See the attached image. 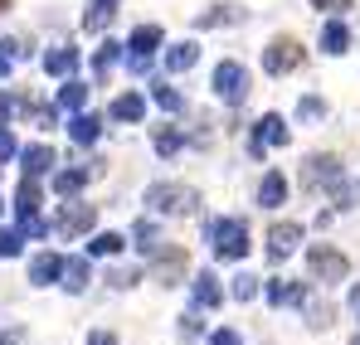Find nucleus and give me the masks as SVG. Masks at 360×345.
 Instances as JSON below:
<instances>
[{
    "mask_svg": "<svg viewBox=\"0 0 360 345\" xmlns=\"http://www.w3.org/2000/svg\"><path fill=\"white\" fill-rule=\"evenodd\" d=\"M297 243H302V224H273V233H268V258L273 263H283V258H292L297 253Z\"/></svg>",
    "mask_w": 360,
    "mask_h": 345,
    "instance_id": "6e6552de",
    "label": "nucleus"
},
{
    "mask_svg": "<svg viewBox=\"0 0 360 345\" xmlns=\"http://www.w3.org/2000/svg\"><path fill=\"white\" fill-rule=\"evenodd\" d=\"M0 10H5V0H0Z\"/></svg>",
    "mask_w": 360,
    "mask_h": 345,
    "instance_id": "603ef678",
    "label": "nucleus"
},
{
    "mask_svg": "<svg viewBox=\"0 0 360 345\" xmlns=\"http://www.w3.org/2000/svg\"><path fill=\"white\" fill-rule=\"evenodd\" d=\"M302 63V49H297V39H273L268 49H263V68L278 78V73H292Z\"/></svg>",
    "mask_w": 360,
    "mask_h": 345,
    "instance_id": "0eeeda50",
    "label": "nucleus"
},
{
    "mask_svg": "<svg viewBox=\"0 0 360 345\" xmlns=\"http://www.w3.org/2000/svg\"><path fill=\"white\" fill-rule=\"evenodd\" d=\"M59 278H63V287H68V292H83V287H88V258H63Z\"/></svg>",
    "mask_w": 360,
    "mask_h": 345,
    "instance_id": "4be33fe9",
    "label": "nucleus"
},
{
    "mask_svg": "<svg viewBox=\"0 0 360 345\" xmlns=\"http://www.w3.org/2000/svg\"><path fill=\"white\" fill-rule=\"evenodd\" d=\"M59 268H63L59 253H39V258L30 263V282H34V287H49V282H59Z\"/></svg>",
    "mask_w": 360,
    "mask_h": 345,
    "instance_id": "f3484780",
    "label": "nucleus"
},
{
    "mask_svg": "<svg viewBox=\"0 0 360 345\" xmlns=\"http://www.w3.org/2000/svg\"><path fill=\"white\" fill-rule=\"evenodd\" d=\"M127 49H131V54H156V49H161V30H156V25H141Z\"/></svg>",
    "mask_w": 360,
    "mask_h": 345,
    "instance_id": "cd10ccee",
    "label": "nucleus"
},
{
    "mask_svg": "<svg viewBox=\"0 0 360 345\" xmlns=\"http://www.w3.org/2000/svg\"><path fill=\"white\" fill-rule=\"evenodd\" d=\"M20 161H25V175H49L54 171V146H30V151H20Z\"/></svg>",
    "mask_w": 360,
    "mask_h": 345,
    "instance_id": "aec40b11",
    "label": "nucleus"
},
{
    "mask_svg": "<svg viewBox=\"0 0 360 345\" xmlns=\"http://www.w3.org/2000/svg\"><path fill=\"white\" fill-rule=\"evenodd\" d=\"M239 20H243L239 5H210L195 15V30H219V25H239Z\"/></svg>",
    "mask_w": 360,
    "mask_h": 345,
    "instance_id": "f8f14e48",
    "label": "nucleus"
},
{
    "mask_svg": "<svg viewBox=\"0 0 360 345\" xmlns=\"http://www.w3.org/2000/svg\"><path fill=\"white\" fill-rule=\"evenodd\" d=\"M15 58H25V44L20 39H0V78L15 68Z\"/></svg>",
    "mask_w": 360,
    "mask_h": 345,
    "instance_id": "473e14b6",
    "label": "nucleus"
},
{
    "mask_svg": "<svg viewBox=\"0 0 360 345\" xmlns=\"http://www.w3.org/2000/svg\"><path fill=\"white\" fill-rule=\"evenodd\" d=\"M108 282H112V287H131L136 273H131V268H117V273H108Z\"/></svg>",
    "mask_w": 360,
    "mask_h": 345,
    "instance_id": "37998d69",
    "label": "nucleus"
},
{
    "mask_svg": "<svg viewBox=\"0 0 360 345\" xmlns=\"http://www.w3.org/2000/svg\"><path fill=\"white\" fill-rule=\"evenodd\" d=\"M316 10H326V15H346L351 10V0H311Z\"/></svg>",
    "mask_w": 360,
    "mask_h": 345,
    "instance_id": "79ce46f5",
    "label": "nucleus"
},
{
    "mask_svg": "<svg viewBox=\"0 0 360 345\" xmlns=\"http://www.w3.org/2000/svg\"><path fill=\"white\" fill-rule=\"evenodd\" d=\"M151 146H156L161 156H176L180 146H185V136H180L176 126H156V136H151Z\"/></svg>",
    "mask_w": 360,
    "mask_h": 345,
    "instance_id": "c756f323",
    "label": "nucleus"
},
{
    "mask_svg": "<svg viewBox=\"0 0 360 345\" xmlns=\"http://www.w3.org/2000/svg\"><path fill=\"white\" fill-rule=\"evenodd\" d=\"M20 233H30V238H44V233H49V224H44L39 214H30V219H20Z\"/></svg>",
    "mask_w": 360,
    "mask_h": 345,
    "instance_id": "ea45409f",
    "label": "nucleus"
},
{
    "mask_svg": "<svg viewBox=\"0 0 360 345\" xmlns=\"http://www.w3.org/2000/svg\"><path fill=\"white\" fill-rule=\"evenodd\" d=\"M200 63V44L195 39H180L166 49V73H185V68H195Z\"/></svg>",
    "mask_w": 360,
    "mask_h": 345,
    "instance_id": "ddd939ff",
    "label": "nucleus"
},
{
    "mask_svg": "<svg viewBox=\"0 0 360 345\" xmlns=\"http://www.w3.org/2000/svg\"><path fill=\"white\" fill-rule=\"evenodd\" d=\"M321 49H326V54H346V49H351V30L341 25V15H331V20L321 25Z\"/></svg>",
    "mask_w": 360,
    "mask_h": 345,
    "instance_id": "2eb2a0df",
    "label": "nucleus"
},
{
    "mask_svg": "<svg viewBox=\"0 0 360 345\" xmlns=\"http://www.w3.org/2000/svg\"><path fill=\"white\" fill-rule=\"evenodd\" d=\"M25 248V233L20 229H0V258H15Z\"/></svg>",
    "mask_w": 360,
    "mask_h": 345,
    "instance_id": "c9c22d12",
    "label": "nucleus"
},
{
    "mask_svg": "<svg viewBox=\"0 0 360 345\" xmlns=\"http://www.w3.org/2000/svg\"><path fill=\"white\" fill-rule=\"evenodd\" d=\"M73 68H78V49L73 44H59V49L44 54V73H54V78H73Z\"/></svg>",
    "mask_w": 360,
    "mask_h": 345,
    "instance_id": "4468645a",
    "label": "nucleus"
},
{
    "mask_svg": "<svg viewBox=\"0 0 360 345\" xmlns=\"http://www.w3.org/2000/svg\"><path fill=\"white\" fill-rule=\"evenodd\" d=\"M112 20H117V0H93L88 15H83V30H88V34H103Z\"/></svg>",
    "mask_w": 360,
    "mask_h": 345,
    "instance_id": "dca6fc26",
    "label": "nucleus"
},
{
    "mask_svg": "<svg viewBox=\"0 0 360 345\" xmlns=\"http://www.w3.org/2000/svg\"><path fill=\"white\" fill-rule=\"evenodd\" d=\"M83 345H117V336H112V331H93Z\"/></svg>",
    "mask_w": 360,
    "mask_h": 345,
    "instance_id": "de8ad7c7",
    "label": "nucleus"
},
{
    "mask_svg": "<svg viewBox=\"0 0 360 345\" xmlns=\"http://www.w3.org/2000/svg\"><path fill=\"white\" fill-rule=\"evenodd\" d=\"M93 219H98V209H93V204H63L59 229L63 233H88V229H93Z\"/></svg>",
    "mask_w": 360,
    "mask_h": 345,
    "instance_id": "9b49d317",
    "label": "nucleus"
},
{
    "mask_svg": "<svg viewBox=\"0 0 360 345\" xmlns=\"http://www.w3.org/2000/svg\"><path fill=\"white\" fill-rule=\"evenodd\" d=\"M283 200H288V180H283V171H268L263 185H258V204L263 209H278Z\"/></svg>",
    "mask_w": 360,
    "mask_h": 345,
    "instance_id": "a211bd4d",
    "label": "nucleus"
},
{
    "mask_svg": "<svg viewBox=\"0 0 360 345\" xmlns=\"http://www.w3.org/2000/svg\"><path fill=\"white\" fill-rule=\"evenodd\" d=\"M15 112H25V103H20V98H10V93H0V126H5Z\"/></svg>",
    "mask_w": 360,
    "mask_h": 345,
    "instance_id": "58836bf2",
    "label": "nucleus"
},
{
    "mask_svg": "<svg viewBox=\"0 0 360 345\" xmlns=\"http://www.w3.org/2000/svg\"><path fill=\"white\" fill-rule=\"evenodd\" d=\"M83 103H88V83H78V78H63L59 108H68V112H83Z\"/></svg>",
    "mask_w": 360,
    "mask_h": 345,
    "instance_id": "393cba45",
    "label": "nucleus"
},
{
    "mask_svg": "<svg viewBox=\"0 0 360 345\" xmlns=\"http://www.w3.org/2000/svg\"><path fill=\"white\" fill-rule=\"evenodd\" d=\"M331 200H336V209H356L360 204V180H341V185L331 190Z\"/></svg>",
    "mask_w": 360,
    "mask_h": 345,
    "instance_id": "7c9ffc66",
    "label": "nucleus"
},
{
    "mask_svg": "<svg viewBox=\"0 0 360 345\" xmlns=\"http://www.w3.org/2000/svg\"><path fill=\"white\" fill-rule=\"evenodd\" d=\"M302 180H307L311 190H336V185L346 180V171H341V161H336V156H307Z\"/></svg>",
    "mask_w": 360,
    "mask_h": 345,
    "instance_id": "39448f33",
    "label": "nucleus"
},
{
    "mask_svg": "<svg viewBox=\"0 0 360 345\" xmlns=\"http://www.w3.org/2000/svg\"><path fill=\"white\" fill-rule=\"evenodd\" d=\"M131 243H136V253H161V229L151 224V219H136V229H131Z\"/></svg>",
    "mask_w": 360,
    "mask_h": 345,
    "instance_id": "412c9836",
    "label": "nucleus"
},
{
    "mask_svg": "<svg viewBox=\"0 0 360 345\" xmlns=\"http://www.w3.org/2000/svg\"><path fill=\"white\" fill-rule=\"evenodd\" d=\"M15 214H20V219L39 214V185H34V175H25V185H20V195H15Z\"/></svg>",
    "mask_w": 360,
    "mask_h": 345,
    "instance_id": "5701e85b",
    "label": "nucleus"
},
{
    "mask_svg": "<svg viewBox=\"0 0 360 345\" xmlns=\"http://www.w3.org/2000/svg\"><path fill=\"white\" fill-rule=\"evenodd\" d=\"M190 292H195V306H205V311L224 301V287H219V278H214V273H195Z\"/></svg>",
    "mask_w": 360,
    "mask_h": 345,
    "instance_id": "9d476101",
    "label": "nucleus"
},
{
    "mask_svg": "<svg viewBox=\"0 0 360 345\" xmlns=\"http://www.w3.org/2000/svg\"><path fill=\"white\" fill-rule=\"evenodd\" d=\"M351 311L360 316V287H351Z\"/></svg>",
    "mask_w": 360,
    "mask_h": 345,
    "instance_id": "09e8293b",
    "label": "nucleus"
},
{
    "mask_svg": "<svg viewBox=\"0 0 360 345\" xmlns=\"http://www.w3.org/2000/svg\"><path fill=\"white\" fill-rule=\"evenodd\" d=\"M297 117H302V122H316V117H326V103L307 93V98H302V103H297Z\"/></svg>",
    "mask_w": 360,
    "mask_h": 345,
    "instance_id": "e433bc0d",
    "label": "nucleus"
},
{
    "mask_svg": "<svg viewBox=\"0 0 360 345\" xmlns=\"http://www.w3.org/2000/svg\"><path fill=\"white\" fill-rule=\"evenodd\" d=\"M268 146H288V122H283L278 112L258 117V126H253V141H248V151H253V156H263Z\"/></svg>",
    "mask_w": 360,
    "mask_h": 345,
    "instance_id": "423d86ee",
    "label": "nucleus"
},
{
    "mask_svg": "<svg viewBox=\"0 0 360 345\" xmlns=\"http://www.w3.org/2000/svg\"><path fill=\"white\" fill-rule=\"evenodd\" d=\"M307 326L326 331V326H331V306H307Z\"/></svg>",
    "mask_w": 360,
    "mask_h": 345,
    "instance_id": "4c0bfd02",
    "label": "nucleus"
},
{
    "mask_svg": "<svg viewBox=\"0 0 360 345\" xmlns=\"http://www.w3.org/2000/svg\"><path fill=\"white\" fill-rule=\"evenodd\" d=\"M146 204H151L156 214H190V209L200 204V195H195L190 185H151V190H146Z\"/></svg>",
    "mask_w": 360,
    "mask_h": 345,
    "instance_id": "f03ea898",
    "label": "nucleus"
},
{
    "mask_svg": "<svg viewBox=\"0 0 360 345\" xmlns=\"http://www.w3.org/2000/svg\"><path fill=\"white\" fill-rule=\"evenodd\" d=\"M214 93L229 103V108H239L243 98H248V73H243V63L234 58H224L219 68H214Z\"/></svg>",
    "mask_w": 360,
    "mask_h": 345,
    "instance_id": "20e7f679",
    "label": "nucleus"
},
{
    "mask_svg": "<svg viewBox=\"0 0 360 345\" xmlns=\"http://www.w3.org/2000/svg\"><path fill=\"white\" fill-rule=\"evenodd\" d=\"M117 58H122V44H112V39H108V44H103V49L93 54V68H98V78H103V73H108V68H112Z\"/></svg>",
    "mask_w": 360,
    "mask_h": 345,
    "instance_id": "f704fd0d",
    "label": "nucleus"
},
{
    "mask_svg": "<svg viewBox=\"0 0 360 345\" xmlns=\"http://www.w3.org/2000/svg\"><path fill=\"white\" fill-rule=\"evenodd\" d=\"M83 185H88V166H73V171H59V175H54V190H59L63 200H73Z\"/></svg>",
    "mask_w": 360,
    "mask_h": 345,
    "instance_id": "b1692460",
    "label": "nucleus"
},
{
    "mask_svg": "<svg viewBox=\"0 0 360 345\" xmlns=\"http://www.w3.org/2000/svg\"><path fill=\"white\" fill-rule=\"evenodd\" d=\"M210 243H214L219 258L239 263L243 253H248V224H243V219H214V224H210Z\"/></svg>",
    "mask_w": 360,
    "mask_h": 345,
    "instance_id": "f257e3e1",
    "label": "nucleus"
},
{
    "mask_svg": "<svg viewBox=\"0 0 360 345\" xmlns=\"http://www.w3.org/2000/svg\"><path fill=\"white\" fill-rule=\"evenodd\" d=\"M98 131H103V122H98L93 112H73V122H68V136H73L78 146H93Z\"/></svg>",
    "mask_w": 360,
    "mask_h": 345,
    "instance_id": "6ab92c4d",
    "label": "nucleus"
},
{
    "mask_svg": "<svg viewBox=\"0 0 360 345\" xmlns=\"http://www.w3.org/2000/svg\"><path fill=\"white\" fill-rule=\"evenodd\" d=\"M112 117H117V122H141V117H146V98H136V93H122L117 103H112Z\"/></svg>",
    "mask_w": 360,
    "mask_h": 345,
    "instance_id": "a878e982",
    "label": "nucleus"
},
{
    "mask_svg": "<svg viewBox=\"0 0 360 345\" xmlns=\"http://www.w3.org/2000/svg\"><path fill=\"white\" fill-rule=\"evenodd\" d=\"M10 156H20V146H15V131L0 126V161H10Z\"/></svg>",
    "mask_w": 360,
    "mask_h": 345,
    "instance_id": "a19ab883",
    "label": "nucleus"
},
{
    "mask_svg": "<svg viewBox=\"0 0 360 345\" xmlns=\"http://www.w3.org/2000/svg\"><path fill=\"white\" fill-rule=\"evenodd\" d=\"M0 209H5V204H0Z\"/></svg>",
    "mask_w": 360,
    "mask_h": 345,
    "instance_id": "864d4df0",
    "label": "nucleus"
},
{
    "mask_svg": "<svg viewBox=\"0 0 360 345\" xmlns=\"http://www.w3.org/2000/svg\"><path fill=\"white\" fill-rule=\"evenodd\" d=\"M351 345H360V336H356V341H351Z\"/></svg>",
    "mask_w": 360,
    "mask_h": 345,
    "instance_id": "3c124183",
    "label": "nucleus"
},
{
    "mask_svg": "<svg viewBox=\"0 0 360 345\" xmlns=\"http://www.w3.org/2000/svg\"><path fill=\"white\" fill-rule=\"evenodd\" d=\"M229 292H234V301H253V297H258L263 287H258V278H253V273H239V278H234V287H229Z\"/></svg>",
    "mask_w": 360,
    "mask_h": 345,
    "instance_id": "72a5a7b5",
    "label": "nucleus"
},
{
    "mask_svg": "<svg viewBox=\"0 0 360 345\" xmlns=\"http://www.w3.org/2000/svg\"><path fill=\"white\" fill-rule=\"evenodd\" d=\"M180 273H185V253H171V258H161V263H156V278H161L166 287L176 282Z\"/></svg>",
    "mask_w": 360,
    "mask_h": 345,
    "instance_id": "2f4dec72",
    "label": "nucleus"
},
{
    "mask_svg": "<svg viewBox=\"0 0 360 345\" xmlns=\"http://www.w3.org/2000/svg\"><path fill=\"white\" fill-rule=\"evenodd\" d=\"M307 268H311V278H321V282H346V273H351L346 253H336L331 243H311V248H307Z\"/></svg>",
    "mask_w": 360,
    "mask_h": 345,
    "instance_id": "7ed1b4c3",
    "label": "nucleus"
},
{
    "mask_svg": "<svg viewBox=\"0 0 360 345\" xmlns=\"http://www.w3.org/2000/svg\"><path fill=\"white\" fill-rule=\"evenodd\" d=\"M151 98H156V108H161V112H185V98H180L171 83H156V88H151Z\"/></svg>",
    "mask_w": 360,
    "mask_h": 345,
    "instance_id": "c85d7f7f",
    "label": "nucleus"
},
{
    "mask_svg": "<svg viewBox=\"0 0 360 345\" xmlns=\"http://www.w3.org/2000/svg\"><path fill=\"white\" fill-rule=\"evenodd\" d=\"M210 345H243V341H239V331H214Z\"/></svg>",
    "mask_w": 360,
    "mask_h": 345,
    "instance_id": "49530a36",
    "label": "nucleus"
},
{
    "mask_svg": "<svg viewBox=\"0 0 360 345\" xmlns=\"http://www.w3.org/2000/svg\"><path fill=\"white\" fill-rule=\"evenodd\" d=\"M0 345H15V336H5V341H0Z\"/></svg>",
    "mask_w": 360,
    "mask_h": 345,
    "instance_id": "8fccbe9b",
    "label": "nucleus"
},
{
    "mask_svg": "<svg viewBox=\"0 0 360 345\" xmlns=\"http://www.w3.org/2000/svg\"><path fill=\"white\" fill-rule=\"evenodd\" d=\"M127 68H131V73H146V68H151V54H127Z\"/></svg>",
    "mask_w": 360,
    "mask_h": 345,
    "instance_id": "a18cd8bd",
    "label": "nucleus"
},
{
    "mask_svg": "<svg viewBox=\"0 0 360 345\" xmlns=\"http://www.w3.org/2000/svg\"><path fill=\"white\" fill-rule=\"evenodd\" d=\"M263 297H268L273 306H302V301H307V287H302V282H288V278H278V282L263 287Z\"/></svg>",
    "mask_w": 360,
    "mask_h": 345,
    "instance_id": "1a4fd4ad",
    "label": "nucleus"
},
{
    "mask_svg": "<svg viewBox=\"0 0 360 345\" xmlns=\"http://www.w3.org/2000/svg\"><path fill=\"white\" fill-rule=\"evenodd\" d=\"M122 243H127V238H122V233H93V238H88V253H93V258H112V253H122Z\"/></svg>",
    "mask_w": 360,
    "mask_h": 345,
    "instance_id": "bb28decb",
    "label": "nucleus"
},
{
    "mask_svg": "<svg viewBox=\"0 0 360 345\" xmlns=\"http://www.w3.org/2000/svg\"><path fill=\"white\" fill-rule=\"evenodd\" d=\"M180 336H185V341H190V336H200V316H195V311H190V316H180Z\"/></svg>",
    "mask_w": 360,
    "mask_h": 345,
    "instance_id": "c03bdc74",
    "label": "nucleus"
}]
</instances>
